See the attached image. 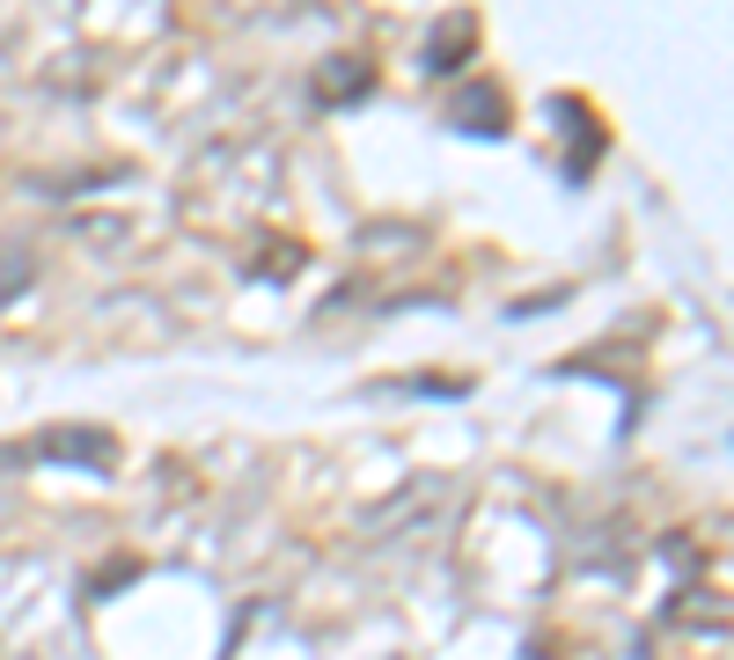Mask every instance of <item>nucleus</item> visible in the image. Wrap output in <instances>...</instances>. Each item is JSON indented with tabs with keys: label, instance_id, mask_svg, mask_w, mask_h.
<instances>
[{
	"label": "nucleus",
	"instance_id": "f257e3e1",
	"mask_svg": "<svg viewBox=\"0 0 734 660\" xmlns=\"http://www.w3.org/2000/svg\"><path fill=\"white\" fill-rule=\"evenodd\" d=\"M463 45H478V23L470 15H448L434 30V67H463Z\"/></svg>",
	"mask_w": 734,
	"mask_h": 660
},
{
	"label": "nucleus",
	"instance_id": "f03ea898",
	"mask_svg": "<svg viewBox=\"0 0 734 660\" xmlns=\"http://www.w3.org/2000/svg\"><path fill=\"white\" fill-rule=\"evenodd\" d=\"M45 448H51V455H89L96 470L111 463V455H118V448H111V433H51Z\"/></svg>",
	"mask_w": 734,
	"mask_h": 660
}]
</instances>
